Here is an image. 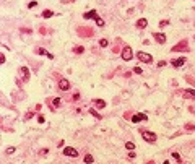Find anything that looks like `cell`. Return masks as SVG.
<instances>
[{"label": "cell", "mask_w": 195, "mask_h": 164, "mask_svg": "<svg viewBox=\"0 0 195 164\" xmlns=\"http://www.w3.org/2000/svg\"><path fill=\"white\" fill-rule=\"evenodd\" d=\"M132 57H133V54H132V47H130V46H125V47H124V50H122V59H124L125 62H128V60H132Z\"/></svg>", "instance_id": "cell-1"}, {"label": "cell", "mask_w": 195, "mask_h": 164, "mask_svg": "<svg viewBox=\"0 0 195 164\" xmlns=\"http://www.w3.org/2000/svg\"><path fill=\"white\" fill-rule=\"evenodd\" d=\"M137 57L145 63H151L153 62V57L150 55V54H146V52H137Z\"/></svg>", "instance_id": "cell-2"}, {"label": "cell", "mask_w": 195, "mask_h": 164, "mask_svg": "<svg viewBox=\"0 0 195 164\" xmlns=\"http://www.w3.org/2000/svg\"><path fill=\"white\" fill-rule=\"evenodd\" d=\"M63 154L68 156V158H77L78 156V151L75 148H72V146H67V148H63Z\"/></svg>", "instance_id": "cell-3"}, {"label": "cell", "mask_w": 195, "mask_h": 164, "mask_svg": "<svg viewBox=\"0 0 195 164\" xmlns=\"http://www.w3.org/2000/svg\"><path fill=\"white\" fill-rule=\"evenodd\" d=\"M142 136H143V140H146V141H156V138H158L153 132H145V130H142Z\"/></svg>", "instance_id": "cell-4"}, {"label": "cell", "mask_w": 195, "mask_h": 164, "mask_svg": "<svg viewBox=\"0 0 195 164\" xmlns=\"http://www.w3.org/2000/svg\"><path fill=\"white\" fill-rule=\"evenodd\" d=\"M59 88H60L62 91L70 90V81H68L67 78H62V80H59Z\"/></svg>", "instance_id": "cell-5"}, {"label": "cell", "mask_w": 195, "mask_h": 164, "mask_svg": "<svg viewBox=\"0 0 195 164\" xmlns=\"http://www.w3.org/2000/svg\"><path fill=\"white\" fill-rule=\"evenodd\" d=\"M184 63H185V57H179V59L171 60V65L172 67H180V65H184Z\"/></svg>", "instance_id": "cell-6"}, {"label": "cell", "mask_w": 195, "mask_h": 164, "mask_svg": "<svg viewBox=\"0 0 195 164\" xmlns=\"http://www.w3.org/2000/svg\"><path fill=\"white\" fill-rule=\"evenodd\" d=\"M153 37H155L159 44H164V42H166V36L161 34V33H153Z\"/></svg>", "instance_id": "cell-7"}, {"label": "cell", "mask_w": 195, "mask_h": 164, "mask_svg": "<svg viewBox=\"0 0 195 164\" xmlns=\"http://www.w3.org/2000/svg\"><path fill=\"white\" fill-rule=\"evenodd\" d=\"M83 18H85V20H90V18L96 20V18H98V13H96V10H91V12L85 13V15H83Z\"/></svg>", "instance_id": "cell-8"}, {"label": "cell", "mask_w": 195, "mask_h": 164, "mask_svg": "<svg viewBox=\"0 0 195 164\" xmlns=\"http://www.w3.org/2000/svg\"><path fill=\"white\" fill-rule=\"evenodd\" d=\"M146 26H148V21H146L145 18H140L138 21H137V28L138 29H145Z\"/></svg>", "instance_id": "cell-9"}, {"label": "cell", "mask_w": 195, "mask_h": 164, "mask_svg": "<svg viewBox=\"0 0 195 164\" xmlns=\"http://www.w3.org/2000/svg\"><path fill=\"white\" fill-rule=\"evenodd\" d=\"M146 119H148V117H146L145 114H137V115H133V117H132V122H135V124H137V122H140V120H146Z\"/></svg>", "instance_id": "cell-10"}, {"label": "cell", "mask_w": 195, "mask_h": 164, "mask_svg": "<svg viewBox=\"0 0 195 164\" xmlns=\"http://www.w3.org/2000/svg\"><path fill=\"white\" fill-rule=\"evenodd\" d=\"M20 71H21V75H23V78H25V80H29V76H31V75H29V70L26 67H21L20 68Z\"/></svg>", "instance_id": "cell-11"}, {"label": "cell", "mask_w": 195, "mask_h": 164, "mask_svg": "<svg viewBox=\"0 0 195 164\" xmlns=\"http://www.w3.org/2000/svg\"><path fill=\"white\" fill-rule=\"evenodd\" d=\"M93 104L96 106V107H99V109L106 107V101H102V99H94V101H93Z\"/></svg>", "instance_id": "cell-12"}, {"label": "cell", "mask_w": 195, "mask_h": 164, "mask_svg": "<svg viewBox=\"0 0 195 164\" xmlns=\"http://www.w3.org/2000/svg\"><path fill=\"white\" fill-rule=\"evenodd\" d=\"M52 15H54V12H50V10H44V12H42V16H44V18H50Z\"/></svg>", "instance_id": "cell-13"}, {"label": "cell", "mask_w": 195, "mask_h": 164, "mask_svg": "<svg viewBox=\"0 0 195 164\" xmlns=\"http://www.w3.org/2000/svg\"><path fill=\"white\" fill-rule=\"evenodd\" d=\"M125 148L128 149V151H132V149H135V143H132V141H128V143H125Z\"/></svg>", "instance_id": "cell-14"}, {"label": "cell", "mask_w": 195, "mask_h": 164, "mask_svg": "<svg viewBox=\"0 0 195 164\" xmlns=\"http://www.w3.org/2000/svg\"><path fill=\"white\" fill-rule=\"evenodd\" d=\"M93 161H94V159H93V156H91V154H86V156H85V162L90 164V162H93Z\"/></svg>", "instance_id": "cell-15"}, {"label": "cell", "mask_w": 195, "mask_h": 164, "mask_svg": "<svg viewBox=\"0 0 195 164\" xmlns=\"http://www.w3.org/2000/svg\"><path fill=\"white\" fill-rule=\"evenodd\" d=\"M5 153H7V154H13V153H15V148H13V146H10V148L5 149Z\"/></svg>", "instance_id": "cell-16"}, {"label": "cell", "mask_w": 195, "mask_h": 164, "mask_svg": "<svg viewBox=\"0 0 195 164\" xmlns=\"http://www.w3.org/2000/svg\"><path fill=\"white\" fill-rule=\"evenodd\" d=\"M99 44H101V47H106L109 44V41L107 39H101V41H99Z\"/></svg>", "instance_id": "cell-17"}, {"label": "cell", "mask_w": 195, "mask_h": 164, "mask_svg": "<svg viewBox=\"0 0 195 164\" xmlns=\"http://www.w3.org/2000/svg\"><path fill=\"white\" fill-rule=\"evenodd\" d=\"M94 21H96V23H98L99 26H104V20H101V18H99V16H98L96 20H94Z\"/></svg>", "instance_id": "cell-18"}, {"label": "cell", "mask_w": 195, "mask_h": 164, "mask_svg": "<svg viewBox=\"0 0 195 164\" xmlns=\"http://www.w3.org/2000/svg\"><path fill=\"white\" fill-rule=\"evenodd\" d=\"M172 158L176 159V161H180V156H179V153H172Z\"/></svg>", "instance_id": "cell-19"}, {"label": "cell", "mask_w": 195, "mask_h": 164, "mask_svg": "<svg viewBox=\"0 0 195 164\" xmlns=\"http://www.w3.org/2000/svg\"><path fill=\"white\" fill-rule=\"evenodd\" d=\"M37 5V2H29L28 3V8H33V7H36Z\"/></svg>", "instance_id": "cell-20"}, {"label": "cell", "mask_w": 195, "mask_h": 164, "mask_svg": "<svg viewBox=\"0 0 195 164\" xmlns=\"http://www.w3.org/2000/svg\"><path fill=\"white\" fill-rule=\"evenodd\" d=\"M187 93L192 94V96H195V90H193V88H189V90H187Z\"/></svg>", "instance_id": "cell-21"}, {"label": "cell", "mask_w": 195, "mask_h": 164, "mask_svg": "<svg viewBox=\"0 0 195 164\" xmlns=\"http://www.w3.org/2000/svg\"><path fill=\"white\" fill-rule=\"evenodd\" d=\"M54 106H55V107H57V106H60V99H59V98L54 99Z\"/></svg>", "instance_id": "cell-22"}, {"label": "cell", "mask_w": 195, "mask_h": 164, "mask_svg": "<svg viewBox=\"0 0 195 164\" xmlns=\"http://www.w3.org/2000/svg\"><path fill=\"white\" fill-rule=\"evenodd\" d=\"M75 50H77V54H81V52H83V47L80 46V47H77V49H75Z\"/></svg>", "instance_id": "cell-23"}, {"label": "cell", "mask_w": 195, "mask_h": 164, "mask_svg": "<svg viewBox=\"0 0 195 164\" xmlns=\"http://www.w3.org/2000/svg\"><path fill=\"white\" fill-rule=\"evenodd\" d=\"M37 54H41V55H44V54H47V52H46V50H44V49H37Z\"/></svg>", "instance_id": "cell-24"}, {"label": "cell", "mask_w": 195, "mask_h": 164, "mask_svg": "<svg viewBox=\"0 0 195 164\" xmlns=\"http://www.w3.org/2000/svg\"><path fill=\"white\" fill-rule=\"evenodd\" d=\"M91 114H93V115H94V117H98V119H101V115H99V114H98V112H96V111H91Z\"/></svg>", "instance_id": "cell-25"}, {"label": "cell", "mask_w": 195, "mask_h": 164, "mask_svg": "<svg viewBox=\"0 0 195 164\" xmlns=\"http://www.w3.org/2000/svg\"><path fill=\"white\" fill-rule=\"evenodd\" d=\"M166 65V62H164V60H161V62H158V67H164Z\"/></svg>", "instance_id": "cell-26"}]
</instances>
